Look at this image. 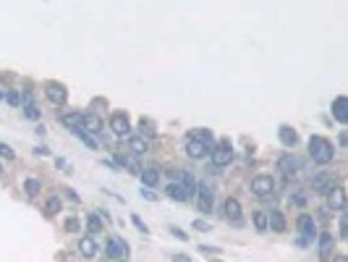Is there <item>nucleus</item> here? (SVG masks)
<instances>
[{
	"mask_svg": "<svg viewBox=\"0 0 348 262\" xmlns=\"http://www.w3.org/2000/svg\"><path fill=\"white\" fill-rule=\"evenodd\" d=\"M309 152H312V160L319 165H327L333 160V144L322 137H312L309 139Z\"/></svg>",
	"mask_w": 348,
	"mask_h": 262,
	"instance_id": "f257e3e1",
	"label": "nucleus"
},
{
	"mask_svg": "<svg viewBox=\"0 0 348 262\" xmlns=\"http://www.w3.org/2000/svg\"><path fill=\"white\" fill-rule=\"evenodd\" d=\"M230 160H233V147H230V142H220L212 150V163H215L217 168L230 165Z\"/></svg>",
	"mask_w": 348,
	"mask_h": 262,
	"instance_id": "f03ea898",
	"label": "nucleus"
},
{
	"mask_svg": "<svg viewBox=\"0 0 348 262\" xmlns=\"http://www.w3.org/2000/svg\"><path fill=\"white\" fill-rule=\"evenodd\" d=\"M107 257H110V260L128 257V244H126L123 239H118V236H110V239H107Z\"/></svg>",
	"mask_w": 348,
	"mask_h": 262,
	"instance_id": "7ed1b4c3",
	"label": "nucleus"
},
{
	"mask_svg": "<svg viewBox=\"0 0 348 262\" xmlns=\"http://www.w3.org/2000/svg\"><path fill=\"white\" fill-rule=\"evenodd\" d=\"M186 152H189V157H194V160H202L207 152H212V144L202 142V139H189V142H186Z\"/></svg>",
	"mask_w": 348,
	"mask_h": 262,
	"instance_id": "20e7f679",
	"label": "nucleus"
},
{
	"mask_svg": "<svg viewBox=\"0 0 348 262\" xmlns=\"http://www.w3.org/2000/svg\"><path fill=\"white\" fill-rule=\"evenodd\" d=\"M197 207L199 213H212V191L207 189V184H199L197 186Z\"/></svg>",
	"mask_w": 348,
	"mask_h": 262,
	"instance_id": "39448f33",
	"label": "nucleus"
},
{
	"mask_svg": "<svg viewBox=\"0 0 348 262\" xmlns=\"http://www.w3.org/2000/svg\"><path fill=\"white\" fill-rule=\"evenodd\" d=\"M110 129H113L115 137H128V134H131V123H128L126 113H115L110 118Z\"/></svg>",
	"mask_w": 348,
	"mask_h": 262,
	"instance_id": "423d86ee",
	"label": "nucleus"
},
{
	"mask_svg": "<svg viewBox=\"0 0 348 262\" xmlns=\"http://www.w3.org/2000/svg\"><path fill=\"white\" fill-rule=\"evenodd\" d=\"M272 189H275V181L270 176H257L254 181H251V191H254L257 197H267V194H272Z\"/></svg>",
	"mask_w": 348,
	"mask_h": 262,
	"instance_id": "0eeeda50",
	"label": "nucleus"
},
{
	"mask_svg": "<svg viewBox=\"0 0 348 262\" xmlns=\"http://www.w3.org/2000/svg\"><path fill=\"white\" fill-rule=\"evenodd\" d=\"M45 92H47L50 102H55V105H66V100H68V92H66V87H63V84H55V81H50Z\"/></svg>",
	"mask_w": 348,
	"mask_h": 262,
	"instance_id": "6e6552de",
	"label": "nucleus"
},
{
	"mask_svg": "<svg viewBox=\"0 0 348 262\" xmlns=\"http://www.w3.org/2000/svg\"><path fill=\"white\" fill-rule=\"evenodd\" d=\"M299 228H301V244H306V241H314V236H317V226H314V220L309 218V215H301L299 218Z\"/></svg>",
	"mask_w": 348,
	"mask_h": 262,
	"instance_id": "1a4fd4ad",
	"label": "nucleus"
},
{
	"mask_svg": "<svg viewBox=\"0 0 348 262\" xmlns=\"http://www.w3.org/2000/svg\"><path fill=\"white\" fill-rule=\"evenodd\" d=\"M333 118L338 123H348V97H338L333 102Z\"/></svg>",
	"mask_w": 348,
	"mask_h": 262,
	"instance_id": "9d476101",
	"label": "nucleus"
},
{
	"mask_svg": "<svg viewBox=\"0 0 348 262\" xmlns=\"http://www.w3.org/2000/svg\"><path fill=\"white\" fill-rule=\"evenodd\" d=\"M327 204H330L333 210L346 207V191L340 189V186H333L330 191H327Z\"/></svg>",
	"mask_w": 348,
	"mask_h": 262,
	"instance_id": "9b49d317",
	"label": "nucleus"
},
{
	"mask_svg": "<svg viewBox=\"0 0 348 262\" xmlns=\"http://www.w3.org/2000/svg\"><path fill=\"white\" fill-rule=\"evenodd\" d=\"M278 168H280V173L291 176L293 170H299V168H301V160H299V157H293V155H286V157H280Z\"/></svg>",
	"mask_w": 348,
	"mask_h": 262,
	"instance_id": "f8f14e48",
	"label": "nucleus"
},
{
	"mask_svg": "<svg viewBox=\"0 0 348 262\" xmlns=\"http://www.w3.org/2000/svg\"><path fill=\"white\" fill-rule=\"evenodd\" d=\"M333 241H335L333 233H322L319 236V257L322 260H330L333 257Z\"/></svg>",
	"mask_w": 348,
	"mask_h": 262,
	"instance_id": "ddd939ff",
	"label": "nucleus"
},
{
	"mask_svg": "<svg viewBox=\"0 0 348 262\" xmlns=\"http://www.w3.org/2000/svg\"><path fill=\"white\" fill-rule=\"evenodd\" d=\"M84 118H87V113H66V116L61 118V123L68 126V129H81Z\"/></svg>",
	"mask_w": 348,
	"mask_h": 262,
	"instance_id": "4468645a",
	"label": "nucleus"
},
{
	"mask_svg": "<svg viewBox=\"0 0 348 262\" xmlns=\"http://www.w3.org/2000/svg\"><path fill=\"white\" fill-rule=\"evenodd\" d=\"M79 252L84 254V257H94V254H97V244H94L92 236H84V239L79 241Z\"/></svg>",
	"mask_w": 348,
	"mask_h": 262,
	"instance_id": "2eb2a0df",
	"label": "nucleus"
},
{
	"mask_svg": "<svg viewBox=\"0 0 348 262\" xmlns=\"http://www.w3.org/2000/svg\"><path fill=\"white\" fill-rule=\"evenodd\" d=\"M167 197L176 202H186L189 200V191H186V186H181V184H170V186H167Z\"/></svg>",
	"mask_w": 348,
	"mask_h": 262,
	"instance_id": "dca6fc26",
	"label": "nucleus"
},
{
	"mask_svg": "<svg viewBox=\"0 0 348 262\" xmlns=\"http://www.w3.org/2000/svg\"><path fill=\"white\" fill-rule=\"evenodd\" d=\"M84 131H92V134H97L102 129V121L100 116H94V113H87V118H84V126H81Z\"/></svg>",
	"mask_w": 348,
	"mask_h": 262,
	"instance_id": "f3484780",
	"label": "nucleus"
},
{
	"mask_svg": "<svg viewBox=\"0 0 348 262\" xmlns=\"http://www.w3.org/2000/svg\"><path fill=\"white\" fill-rule=\"evenodd\" d=\"M280 142L286 147H293L296 142H299V134H296L291 126H280Z\"/></svg>",
	"mask_w": 348,
	"mask_h": 262,
	"instance_id": "a211bd4d",
	"label": "nucleus"
},
{
	"mask_svg": "<svg viewBox=\"0 0 348 262\" xmlns=\"http://www.w3.org/2000/svg\"><path fill=\"white\" fill-rule=\"evenodd\" d=\"M225 218H228V220H238V218H241V204H238V200H228V202H225Z\"/></svg>",
	"mask_w": 348,
	"mask_h": 262,
	"instance_id": "6ab92c4d",
	"label": "nucleus"
},
{
	"mask_svg": "<svg viewBox=\"0 0 348 262\" xmlns=\"http://www.w3.org/2000/svg\"><path fill=\"white\" fill-rule=\"evenodd\" d=\"M128 150H131L134 155H144V152H147V142L141 137H131V139H128Z\"/></svg>",
	"mask_w": 348,
	"mask_h": 262,
	"instance_id": "aec40b11",
	"label": "nucleus"
},
{
	"mask_svg": "<svg viewBox=\"0 0 348 262\" xmlns=\"http://www.w3.org/2000/svg\"><path fill=\"white\" fill-rule=\"evenodd\" d=\"M141 181H144V186H154V184L160 181L157 168H144V170H141Z\"/></svg>",
	"mask_w": 348,
	"mask_h": 262,
	"instance_id": "412c9836",
	"label": "nucleus"
},
{
	"mask_svg": "<svg viewBox=\"0 0 348 262\" xmlns=\"http://www.w3.org/2000/svg\"><path fill=\"white\" fill-rule=\"evenodd\" d=\"M270 228H272V231H286V218H283V213L272 210V215H270Z\"/></svg>",
	"mask_w": 348,
	"mask_h": 262,
	"instance_id": "4be33fe9",
	"label": "nucleus"
},
{
	"mask_svg": "<svg viewBox=\"0 0 348 262\" xmlns=\"http://www.w3.org/2000/svg\"><path fill=\"white\" fill-rule=\"evenodd\" d=\"M254 226H257V231H267L270 228V215L267 213H257L254 215Z\"/></svg>",
	"mask_w": 348,
	"mask_h": 262,
	"instance_id": "5701e85b",
	"label": "nucleus"
},
{
	"mask_svg": "<svg viewBox=\"0 0 348 262\" xmlns=\"http://www.w3.org/2000/svg\"><path fill=\"white\" fill-rule=\"evenodd\" d=\"M24 189H27V194L29 197H37V194H40V181H37V178H27V184H24Z\"/></svg>",
	"mask_w": 348,
	"mask_h": 262,
	"instance_id": "b1692460",
	"label": "nucleus"
},
{
	"mask_svg": "<svg viewBox=\"0 0 348 262\" xmlns=\"http://www.w3.org/2000/svg\"><path fill=\"white\" fill-rule=\"evenodd\" d=\"M24 116H27L29 121H37V118H40V110H37V108L29 102V97H27V108H24Z\"/></svg>",
	"mask_w": 348,
	"mask_h": 262,
	"instance_id": "393cba45",
	"label": "nucleus"
},
{
	"mask_svg": "<svg viewBox=\"0 0 348 262\" xmlns=\"http://www.w3.org/2000/svg\"><path fill=\"white\" fill-rule=\"evenodd\" d=\"M45 210H47V215H58V210H61V200H58V197H50Z\"/></svg>",
	"mask_w": 348,
	"mask_h": 262,
	"instance_id": "a878e982",
	"label": "nucleus"
},
{
	"mask_svg": "<svg viewBox=\"0 0 348 262\" xmlns=\"http://www.w3.org/2000/svg\"><path fill=\"white\" fill-rule=\"evenodd\" d=\"M100 228H102V223H100V213L89 215V231H92V233H97Z\"/></svg>",
	"mask_w": 348,
	"mask_h": 262,
	"instance_id": "bb28decb",
	"label": "nucleus"
},
{
	"mask_svg": "<svg viewBox=\"0 0 348 262\" xmlns=\"http://www.w3.org/2000/svg\"><path fill=\"white\" fill-rule=\"evenodd\" d=\"M191 139H202V142H210L212 144V131H204V129H197L191 134Z\"/></svg>",
	"mask_w": 348,
	"mask_h": 262,
	"instance_id": "cd10ccee",
	"label": "nucleus"
},
{
	"mask_svg": "<svg viewBox=\"0 0 348 262\" xmlns=\"http://www.w3.org/2000/svg\"><path fill=\"white\" fill-rule=\"evenodd\" d=\"M141 134H144V137H154V126H152V121H147V118H141Z\"/></svg>",
	"mask_w": 348,
	"mask_h": 262,
	"instance_id": "c85d7f7f",
	"label": "nucleus"
},
{
	"mask_svg": "<svg viewBox=\"0 0 348 262\" xmlns=\"http://www.w3.org/2000/svg\"><path fill=\"white\" fill-rule=\"evenodd\" d=\"M183 186H186V191L189 194H194V189H197V181L191 178V173H183Z\"/></svg>",
	"mask_w": 348,
	"mask_h": 262,
	"instance_id": "c756f323",
	"label": "nucleus"
},
{
	"mask_svg": "<svg viewBox=\"0 0 348 262\" xmlns=\"http://www.w3.org/2000/svg\"><path fill=\"white\" fill-rule=\"evenodd\" d=\"M5 102H8V105H21V97H18L16 92H5Z\"/></svg>",
	"mask_w": 348,
	"mask_h": 262,
	"instance_id": "7c9ffc66",
	"label": "nucleus"
},
{
	"mask_svg": "<svg viewBox=\"0 0 348 262\" xmlns=\"http://www.w3.org/2000/svg\"><path fill=\"white\" fill-rule=\"evenodd\" d=\"M131 220H134V226H136L141 233H150V228H147L144 223H141V218H139V215H131Z\"/></svg>",
	"mask_w": 348,
	"mask_h": 262,
	"instance_id": "2f4dec72",
	"label": "nucleus"
},
{
	"mask_svg": "<svg viewBox=\"0 0 348 262\" xmlns=\"http://www.w3.org/2000/svg\"><path fill=\"white\" fill-rule=\"evenodd\" d=\"M0 152H3V157H5V160H14V150H11L8 144H0Z\"/></svg>",
	"mask_w": 348,
	"mask_h": 262,
	"instance_id": "473e14b6",
	"label": "nucleus"
},
{
	"mask_svg": "<svg viewBox=\"0 0 348 262\" xmlns=\"http://www.w3.org/2000/svg\"><path fill=\"white\" fill-rule=\"evenodd\" d=\"M170 233L176 236V239H181V241H186V239H189V236H186V233L181 231V228H176V226H170Z\"/></svg>",
	"mask_w": 348,
	"mask_h": 262,
	"instance_id": "72a5a7b5",
	"label": "nucleus"
},
{
	"mask_svg": "<svg viewBox=\"0 0 348 262\" xmlns=\"http://www.w3.org/2000/svg\"><path fill=\"white\" fill-rule=\"evenodd\" d=\"M141 197H144V200H152V202H154V200H157V194H154V191H152V189H147V186H144V189H141Z\"/></svg>",
	"mask_w": 348,
	"mask_h": 262,
	"instance_id": "f704fd0d",
	"label": "nucleus"
},
{
	"mask_svg": "<svg viewBox=\"0 0 348 262\" xmlns=\"http://www.w3.org/2000/svg\"><path fill=\"white\" fill-rule=\"evenodd\" d=\"M194 228H197V231H210V226H207L204 220H197V223H194Z\"/></svg>",
	"mask_w": 348,
	"mask_h": 262,
	"instance_id": "c9c22d12",
	"label": "nucleus"
},
{
	"mask_svg": "<svg viewBox=\"0 0 348 262\" xmlns=\"http://www.w3.org/2000/svg\"><path fill=\"white\" fill-rule=\"evenodd\" d=\"M340 236H343V239L348 241V218L343 220V228H340Z\"/></svg>",
	"mask_w": 348,
	"mask_h": 262,
	"instance_id": "e433bc0d",
	"label": "nucleus"
},
{
	"mask_svg": "<svg viewBox=\"0 0 348 262\" xmlns=\"http://www.w3.org/2000/svg\"><path fill=\"white\" fill-rule=\"evenodd\" d=\"M173 262H191L186 254H173Z\"/></svg>",
	"mask_w": 348,
	"mask_h": 262,
	"instance_id": "4c0bfd02",
	"label": "nucleus"
},
{
	"mask_svg": "<svg viewBox=\"0 0 348 262\" xmlns=\"http://www.w3.org/2000/svg\"><path fill=\"white\" fill-rule=\"evenodd\" d=\"M76 228H79V220L71 218V220H68V231H76Z\"/></svg>",
	"mask_w": 348,
	"mask_h": 262,
	"instance_id": "58836bf2",
	"label": "nucleus"
},
{
	"mask_svg": "<svg viewBox=\"0 0 348 262\" xmlns=\"http://www.w3.org/2000/svg\"><path fill=\"white\" fill-rule=\"evenodd\" d=\"M66 194H68V200H71V202H79V197H76V191H71V189H68Z\"/></svg>",
	"mask_w": 348,
	"mask_h": 262,
	"instance_id": "ea45409f",
	"label": "nucleus"
},
{
	"mask_svg": "<svg viewBox=\"0 0 348 262\" xmlns=\"http://www.w3.org/2000/svg\"><path fill=\"white\" fill-rule=\"evenodd\" d=\"M333 262H348V257H343V254H340V257H335Z\"/></svg>",
	"mask_w": 348,
	"mask_h": 262,
	"instance_id": "a19ab883",
	"label": "nucleus"
},
{
	"mask_svg": "<svg viewBox=\"0 0 348 262\" xmlns=\"http://www.w3.org/2000/svg\"><path fill=\"white\" fill-rule=\"evenodd\" d=\"M340 142H343V144H348V134H340Z\"/></svg>",
	"mask_w": 348,
	"mask_h": 262,
	"instance_id": "79ce46f5",
	"label": "nucleus"
},
{
	"mask_svg": "<svg viewBox=\"0 0 348 262\" xmlns=\"http://www.w3.org/2000/svg\"><path fill=\"white\" fill-rule=\"evenodd\" d=\"M115 262H126V260H115Z\"/></svg>",
	"mask_w": 348,
	"mask_h": 262,
	"instance_id": "37998d69",
	"label": "nucleus"
}]
</instances>
